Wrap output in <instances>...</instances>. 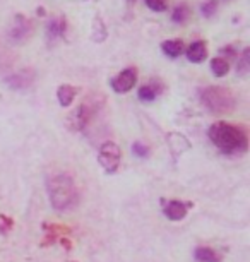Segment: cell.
<instances>
[{"label":"cell","mask_w":250,"mask_h":262,"mask_svg":"<svg viewBox=\"0 0 250 262\" xmlns=\"http://www.w3.org/2000/svg\"><path fill=\"white\" fill-rule=\"evenodd\" d=\"M209 139L221 152L238 155L245 152L248 147V137L243 128L232 125L228 122H216L209 127Z\"/></svg>","instance_id":"cell-1"},{"label":"cell","mask_w":250,"mask_h":262,"mask_svg":"<svg viewBox=\"0 0 250 262\" xmlns=\"http://www.w3.org/2000/svg\"><path fill=\"white\" fill-rule=\"evenodd\" d=\"M48 195H50V202L53 209L57 211H67L77 202L79 192H77L76 182L67 173H57L52 175L47 180Z\"/></svg>","instance_id":"cell-2"},{"label":"cell","mask_w":250,"mask_h":262,"mask_svg":"<svg viewBox=\"0 0 250 262\" xmlns=\"http://www.w3.org/2000/svg\"><path fill=\"white\" fill-rule=\"evenodd\" d=\"M200 101L206 110H209L214 115H224L235 110L237 98L228 88L223 86H208L200 91Z\"/></svg>","instance_id":"cell-3"},{"label":"cell","mask_w":250,"mask_h":262,"mask_svg":"<svg viewBox=\"0 0 250 262\" xmlns=\"http://www.w3.org/2000/svg\"><path fill=\"white\" fill-rule=\"evenodd\" d=\"M98 106L100 105H98V100H95V98H89V100H86L84 103H81V105L67 117L69 128H72V130H82V128L89 123L93 115L96 113Z\"/></svg>","instance_id":"cell-4"},{"label":"cell","mask_w":250,"mask_h":262,"mask_svg":"<svg viewBox=\"0 0 250 262\" xmlns=\"http://www.w3.org/2000/svg\"><path fill=\"white\" fill-rule=\"evenodd\" d=\"M120 158H122L120 147L117 146L115 142H111V141L103 142L100 147V155H98V161H100V165L105 168L106 173H115L119 170Z\"/></svg>","instance_id":"cell-5"},{"label":"cell","mask_w":250,"mask_h":262,"mask_svg":"<svg viewBox=\"0 0 250 262\" xmlns=\"http://www.w3.org/2000/svg\"><path fill=\"white\" fill-rule=\"evenodd\" d=\"M137 82V71L134 67L124 69L115 79H111V88L117 93H127L135 86Z\"/></svg>","instance_id":"cell-6"},{"label":"cell","mask_w":250,"mask_h":262,"mask_svg":"<svg viewBox=\"0 0 250 262\" xmlns=\"http://www.w3.org/2000/svg\"><path fill=\"white\" fill-rule=\"evenodd\" d=\"M29 34H31V23L19 14V16H16V19H14V24H12L11 31H9V36H11L14 43H21L24 39H28Z\"/></svg>","instance_id":"cell-7"},{"label":"cell","mask_w":250,"mask_h":262,"mask_svg":"<svg viewBox=\"0 0 250 262\" xmlns=\"http://www.w3.org/2000/svg\"><path fill=\"white\" fill-rule=\"evenodd\" d=\"M34 81V74L33 71H19V72H14L11 74L9 77H6V82L11 90H26L29 88Z\"/></svg>","instance_id":"cell-8"},{"label":"cell","mask_w":250,"mask_h":262,"mask_svg":"<svg viewBox=\"0 0 250 262\" xmlns=\"http://www.w3.org/2000/svg\"><path fill=\"white\" fill-rule=\"evenodd\" d=\"M187 211H189V204H185L182 201H170V202H166L163 207L165 216L171 221L184 220V217L187 216Z\"/></svg>","instance_id":"cell-9"},{"label":"cell","mask_w":250,"mask_h":262,"mask_svg":"<svg viewBox=\"0 0 250 262\" xmlns=\"http://www.w3.org/2000/svg\"><path fill=\"white\" fill-rule=\"evenodd\" d=\"M187 58L194 63H200L208 58V47H206V41L199 39V41H194L192 45L187 48Z\"/></svg>","instance_id":"cell-10"},{"label":"cell","mask_w":250,"mask_h":262,"mask_svg":"<svg viewBox=\"0 0 250 262\" xmlns=\"http://www.w3.org/2000/svg\"><path fill=\"white\" fill-rule=\"evenodd\" d=\"M77 93H79V90H77V88L71 86V84H62V86L57 90L58 103H60L62 106H71L72 101L76 100Z\"/></svg>","instance_id":"cell-11"},{"label":"cell","mask_w":250,"mask_h":262,"mask_svg":"<svg viewBox=\"0 0 250 262\" xmlns=\"http://www.w3.org/2000/svg\"><path fill=\"white\" fill-rule=\"evenodd\" d=\"M161 50L170 58H176L184 53V41L182 39H166L161 43Z\"/></svg>","instance_id":"cell-12"},{"label":"cell","mask_w":250,"mask_h":262,"mask_svg":"<svg viewBox=\"0 0 250 262\" xmlns=\"http://www.w3.org/2000/svg\"><path fill=\"white\" fill-rule=\"evenodd\" d=\"M63 33H65V19L62 16L53 17L48 24V36L50 39H58L63 36Z\"/></svg>","instance_id":"cell-13"},{"label":"cell","mask_w":250,"mask_h":262,"mask_svg":"<svg viewBox=\"0 0 250 262\" xmlns=\"http://www.w3.org/2000/svg\"><path fill=\"white\" fill-rule=\"evenodd\" d=\"M211 69H213L216 77H224L230 71V62L223 57H216L211 60Z\"/></svg>","instance_id":"cell-14"},{"label":"cell","mask_w":250,"mask_h":262,"mask_svg":"<svg viewBox=\"0 0 250 262\" xmlns=\"http://www.w3.org/2000/svg\"><path fill=\"white\" fill-rule=\"evenodd\" d=\"M195 259L199 262H219V255L209 247H199L195 250Z\"/></svg>","instance_id":"cell-15"},{"label":"cell","mask_w":250,"mask_h":262,"mask_svg":"<svg viewBox=\"0 0 250 262\" xmlns=\"http://www.w3.org/2000/svg\"><path fill=\"white\" fill-rule=\"evenodd\" d=\"M160 91H161V88L154 86V84H144L139 90V98L142 101H153L158 98Z\"/></svg>","instance_id":"cell-16"},{"label":"cell","mask_w":250,"mask_h":262,"mask_svg":"<svg viewBox=\"0 0 250 262\" xmlns=\"http://www.w3.org/2000/svg\"><path fill=\"white\" fill-rule=\"evenodd\" d=\"M189 17H190V9L187 4H182V6L175 7L173 14H171V19H173V23L176 24H185L189 21Z\"/></svg>","instance_id":"cell-17"},{"label":"cell","mask_w":250,"mask_h":262,"mask_svg":"<svg viewBox=\"0 0 250 262\" xmlns=\"http://www.w3.org/2000/svg\"><path fill=\"white\" fill-rule=\"evenodd\" d=\"M106 38V28L103 24V19L100 16L95 17V23H93V39L95 41H103Z\"/></svg>","instance_id":"cell-18"},{"label":"cell","mask_w":250,"mask_h":262,"mask_svg":"<svg viewBox=\"0 0 250 262\" xmlns=\"http://www.w3.org/2000/svg\"><path fill=\"white\" fill-rule=\"evenodd\" d=\"M248 55H250V50L248 48H245V50L242 52V55L237 57V71L240 72V76H247V72L250 71Z\"/></svg>","instance_id":"cell-19"},{"label":"cell","mask_w":250,"mask_h":262,"mask_svg":"<svg viewBox=\"0 0 250 262\" xmlns=\"http://www.w3.org/2000/svg\"><path fill=\"white\" fill-rule=\"evenodd\" d=\"M216 11H218V0H208L200 7V12L204 14V17H213Z\"/></svg>","instance_id":"cell-20"},{"label":"cell","mask_w":250,"mask_h":262,"mask_svg":"<svg viewBox=\"0 0 250 262\" xmlns=\"http://www.w3.org/2000/svg\"><path fill=\"white\" fill-rule=\"evenodd\" d=\"M144 2H146V6L154 12H163L166 11V7H168L166 0H144Z\"/></svg>","instance_id":"cell-21"},{"label":"cell","mask_w":250,"mask_h":262,"mask_svg":"<svg viewBox=\"0 0 250 262\" xmlns=\"http://www.w3.org/2000/svg\"><path fill=\"white\" fill-rule=\"evenodd\" d=\"M148 152H149V149L144 144H141V142H135L134 144V155L135 156H148Z\"/></svg>","instance_id":"cell-22"},{"label":"cell","mask_w":250,"mask_h":262,"mask_svg":"<svg viewBox=\"0 0 250 262\" xmlns=\"http://www.w3.org/2000/svg\"><path fill=\"white\" fill-rule=\"evenodd\" d=\"M127 2H129V4H134V2H135V0H127Z\"/></svg>","instance_id":"cell-23"}]
</instances>
